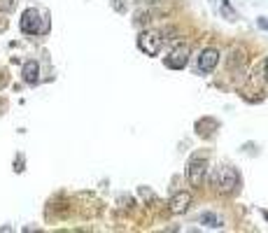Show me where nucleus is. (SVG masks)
<instances>
[{"instance_id":"nucleus-8","label":"nucleus","mask_w":268,"mask_h":233,"mask_svg":"<svg viewBox=\"0 0 268 233\" xmlns=\"http://www.w3.org/2000/svg\"><path fill=\"white\" fill-rule=\"evenodd\" d=\"M21 75H23V82H28V84H35V82H38V77H40V66H38V61L23 63Z\"/></svg>"},{"instance_id":"nucleus-3","label":"nucleus","mask_w":268,"mask_h":233,"mask_svg":"<svg viewBox=\"0 0 268 233\" xmlns=\"http://www.w3.org/2000/svg\"><path fill=\"white\" fill-rule=\"evenodd\" d=\"M21 31L26 35H38L42 33V19H40V12L38 10H26L21 17Z\"/></svg>"},{"instance_id":"nucleus-11","label":"nucleus","mask_w":268,"mask_h":233,"mask_svg":"<svg viewBox=\"0 0 268 233\" xmlns=\"http://www.w3.org/2000/svg\"><path fill=\"white\" fill-rule=\"evenodd\" d=\"M263 75H266V82H268V59H266V63H263Z\"/></svg>"},{"instance_id":"nucleus-12","label":"nucleus","mask_w":268,"mask_h":233,"mask_svg":"<svg viewBox=\"0 0 268 233\" xmlns=\"http://www.w3.org/2000/svg\"><path fill=\"white\" fill-rule=\"evenodd\" d=\"M226 3H229V0H224V5H226Z\"/></svg>"},{"instance_id":"nucleus-1","label":"nucleus","mask_w":268,"mask_h":233,"mask_svg":"<svg viewBox=\"0 0 268 233\" xmlns=\"http://www.w3.org/2000/svg\"><path fill=\"white\" fill-rule=\"evenodd\" d=\"M215 187L219 189V191H224V194H229V191H233L235 184H238V172L233 170V168L224 166V168H219L217 175H215Z\"/></svg>"},{"instance_id":"nucleus-5","label":"nucleus","mask_w":268,"mask_h":233,"mask_svg":"<svg viewBox=\"0 0 268 233\" xmlns=\"http://www.w3.org/2000/svg\"><path fill=\"white\" fill-rule=\"evenodd\" d=\"M217 61H219V51L217 49H205L201 56H198V66H196V72L201 75H208L217 68Z\"/></svg>"},{"instance_id":"nucleus-6","label":"nucleus","mask_w":268,"mask_h":233,"mask_svg":"<svg viewBox=\"0 0 268 233\" xmlns=\"http://www.w3.org/2000/svg\"><path fill=\"white\" fill-rule=\"evenodd\" d=\"M186 61H189V47H177V49H173V54L166 56V66L170 68V70H182V68L186 66Z\"/></svg>"},{"instance_id":"nucleus-7","label":"nucleus","mask_w":268,"mask_h":233,"mask_svg":"<svg viewBox=\"0 0 268 233\" xmlns=\"http://www.w3.org/2000/svg\"><path fill=\"white\" fill-rule=\"evenodd\" d=\"M189 206H192V194H189V191H180V194H175L170 198L168 210L173 212V215H182V212L189 210Z\"/></svg>"},{"instance_id":"nucleus-10","label":"nucleus","mask_w":268,"mask_h":233,"mask_svg":"<svg viewBox=\"0 0 268 233\" xmlns=\"http://www.w3.org/2000/svg\"><path fill=\"white\" fill-rule=\"evenodd\" d=\"M17 7V0H0V12H12Z\"/></svg>"},{"instance_id":"nucleus-9","label":"nucleus","mask_w":268,"mask_h":233,"mask_svg":"<svg viewBox=\"0 0 268 233\" xmlns=\"http://www.w3.org/2000/svg\"><path fill=\"white\" fill-rule=\"evenodd\" d=\"M201 224H203V226H208V228H219L224 222H222V217L212 215V212H203V215H201Z\"/></svg>"},{"instance_id":"nucleus-2","label":"nucleus","mask_w":268,"mask_h":233,"mask_svg":"<svg viewBox=\"0 0 268 233\" xmlns=\"http://www.w3.org/2000/svg\"><path fill=\"white\" fill-rule=\"evenodd\" d=\"M205 172H208V159H205V156H194L192 161H189V168H186V178H189V182H192L194 187L203 184Z\"/></svg>"},{"instance_id":"nucleus-4","label":"nucleus","mask_w":268,"mask_h":233,"mask_svg":"<svg viewBox=\"0 0 268 233\" xmlns=\"http://www.w3.org/2000/svg\"><path fill=\"white\" fill-rule=\"evenodd\" d=\"M161 45H164V40H161V35H156V33H143L140 38H138V47H140L147 56H159Z\"/></svg>"}]
</instances>
